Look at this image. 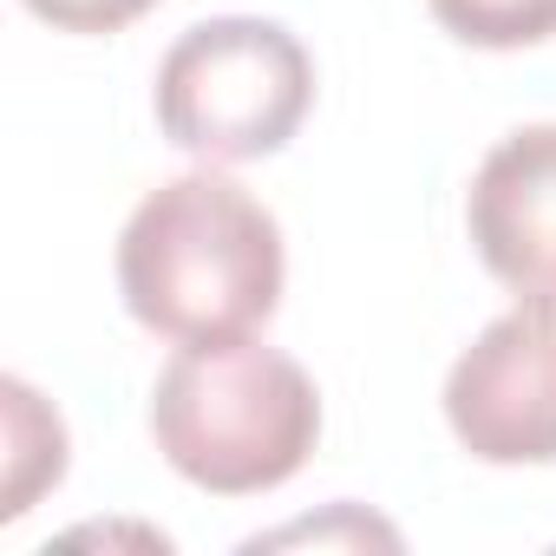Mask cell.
<instances>
[{
    "instance_id": "6",
    "label": "cell",
    "mask_w": 556,
    "mask_h": 556,
    "mask_svg": "<svg viewBox=\"0 0 556 556\" xmlns=\"http://www.w3.org/2000/svg\"><path fill=\"white\" fill-rule=\"evenodd\" d=\"M0 419H8V478H0V523L34 510L40 491L66 478V419L14 374L0 380Z\"/></svg>"
},
{
    "instance_id": "3",
    "label": "cell",
    "mask_w": 556,
    "mask_h": 556,
    "mask_svg": "<svg viewBox=\"0 0 556 556\" xmlns=\"http://www.w3.org/2000/svg\"><path fill=\"white\" fill-rule=\"evenodd\" d=\"M157 131L203 164L275 157L315 105V60L282 21L216 14L157 60Z\"/></svg>"
},
{
    "instance_id": "2",
    "label": "cell",
    "mask_w": 556,
    "mask_h": 556,
    "mask_svg": "<svg viewBox=\"0 0 556 556\" xmlns=\"http://www.w3.org/2000/svg\"><path fill=\"white\" fill-rule=\"evenodd\" d=\"M151 439L184 484L210 497H262L308 465L321 393L302 361L255 334L190 341L151 387Z\"/></svg>"
},
{
    "instance_id": "4",
    "label": "cell",
    "mask_w": 556,
    "mask_h": 556,
    "mask_svg": "<svg viewBox=\"0 0 556 556\" xmlns=\"http://www.w3.org/2000/svg\"><path fill=\"white\" fill-rule=\"evenodd\" d=\"M445 426L478 465H556V302L517 295L452 361Z\"/></svg>"
},
{
    "instance_id": "5",
    "label": "cell",
    "mask_w": 556,
    "mask_h": 556,
    "mask_svg": "<svg viewBox=\"0 0 556 556\" xmlns=\"http://www.w3.org/2000/svg\"><path fill=\"white\" fill-rule=\"evenodd\" d=\"M465 229L510 295L556 302V125H523L484 151Z\"/></svg>"
},
{
    "instance_id": "8",
    "label": "cell",
    "mask_w": 556,
    "mask_h": 556,
    "mask_svg": "<svg viewBox=\"0 0 556 556\" xmlns=\"http://www.w3.org/2000/svg\"><path fill=\"white\" fill-rule=\"evenodd\" d=\"M21 8L60 34H125L131 21H144L157 0H21Z\"/></svg>"
},
{
    "instance_id": "7",
    "label": "cell",
    "mask_w": 556,
    "mask_h": 556,
    "mask_svg": "<svg viewBox=\"0 0 556 556\" xmlns=\"http://www.w3.org/2000/svg\"><path fill=\"white\" fill-rule=\"evenodd\" d=\"M426 8L452 40L491 47V53L536 47L556 34V0H426Z\"/></svg>"
},
{
    "instance_id": "1",
    "label": "cell",
    "mask_w": 556,
    "mask_h": 556,
    "mask_svg": "<svg viewBox=\"0 0 556 556\" xmlns=\"http://www.w3.org/2000/svg\"><path fill=\"white\" fill-rule=\"evenodd\" d=\"M282 282V229L223 170L157 184L118 229V295L138 328L177 348L255 334Z\"/></svg>"
}]
</instances>
